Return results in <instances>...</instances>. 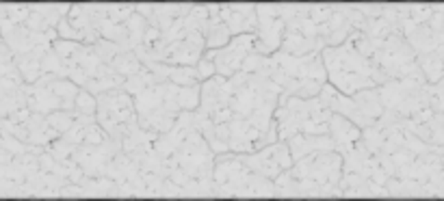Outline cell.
Listing matches in <instances>:
<instances>
[{"mask_svg": "<svg viewBox=\"0 0 444 201\" xmlns=\"http://www.w3.org/2000/svg\"><path fill=\"white\" fill-rule=\"evenodd\" d=\"M325 72L332 85L339 87L343 94H356L358 89L373 87L375 83L384 81L379 67H373L351 43L343 48L325 50Z\"/></svg>", "mask_w": 444, "mask_h": 201, "instance_id": "obj_1", "label": "cell"}, {"mask_svg": "<svg viewBox=\"0 0 444 201\" xmlns=\"http://www.w3.org/2000/svg\"><path fill=\"white\" fill-rule=\"evenodd\" d=\"M278 132L280 136L297 134H323L332 126L330 106L323 100H297L286 98L278 108Z\"/></svg>", "mask_w": 444, "mask_h": 201, "instance_id": "obj_2", "label": "cell"}, {"mask_svg": "<svg viewBox=\"0 0 444 201\" xmlns=\"http://www.w3.org/2000/svg\"><path fill=\"white\" fill-rule=\"evenodd\" d=\"M341 173V156L327 151H314L308 160L299 162L295 169L282 178L284 189L295 191H327L332 189Z\"/></svg>", "mask_w": 444, "mask_h": 201, "instance_id": "obj_3", "label": "cell"}, {"mask_svg": "<svg viewBox=\"0 0 444 201\" xmlns=\"http://www.w3.org/2000/svg\"><path fill=\"white\" fill-rule=\"evenodd\" d=\"M323 100L327 106L345 113L349 119H354L358 126H371V123H375L381 115L379 91H364V94L349 100L343 94H336V91L327 85V87H323Z\"/></svg>", "mask_w": 444, "mask_h": 201, "instance_id": "obj_4", "label": "cell"}, {"mask_svg": "<svg viewBox=\"0 0 444 201\" xmlns=\"http://www.w3.org/2000/svg\"><path fill=\"white\" fill-rule=\"evenodd\" d=\"M98 115H100L102 126L117 138L119 136H128V134H132L137 130L130 98L126 94H119V91L100 96Z\"/></svg>", "mask_w": 444, "mask_h": 201, "instance_id": "obj_5", "label": "cell"}, {"mask_svg": "<svg viewBox=\"0 0 444 201\" xmlns=\"http://www.w3.org/2000/svg\"><path fill=\"white\" fill-rule=\"evenodd\" d=\"M236 158L243 165H248L258 176H267V178H275L293 162V156L288 154V147L284 143L271 145L260 154H250V156H236Z\"/></svg>", "mask_w": 444, "mask_h": 201, "instance_id": "obj_6", "label": "cell"}, {"mask_svg": "<svg viewBox=\"0 0 444 201\" xmlns=\"http://www.w3.org/2000/svg\"><path fill=\"white\" fill-rule=\"evenodd\" d=\"M254 37H256L254 33H245V35L236 37L232 43L228 45V48L210 52L206 59L212 61V65H215V70H217L221 76H232V74L241 67L245 54H252Z\"/></svg>", "mask_w": 444, "mask_h": 201, "instance_id": "obj_7", "label": "cell"}, {"mask_svg": "<svg viewBox=\"0 0 444 201\" xmlns=\"http://www.w3.org/2000/svg\"><path fill=\"white\" fill-rule=\"evenodd\" d=\"M330 130H332V138H334L336 147L343 149V151H351V149H354V147L358 145V141H360L358 128H354V126H351L349 121H345L343 117H332Z\"/></svg>", "mask_w": 444, "mask_h": 201, "instance_id": "obj_8", "label": "cell"}]
</instances>
